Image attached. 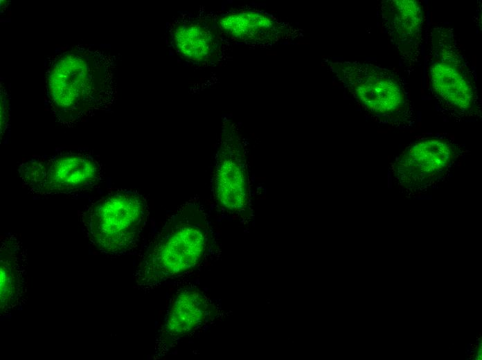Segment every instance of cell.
Returning <instances> with one entry per match:
<instances>
[{"label": "cell", "mask_w": 482, "mask_h": 360, "mask_svg": "<svg viewBox=\"0 0 482 360\" xmlns=\"http://www.w3.org/2000/svg\"><path fill=\"white\" fill-rule=\"evenodd\" d=\"M211 242L207 216L197 201L182 205L146 247L134 273L137 289L151 291L196 269Z\"/></svg>", "instance_id": "6da1fadb"}, {"label": "cell", "mask_w": 482, "mask_h": 360, "mask_svg": "<svg viewBox=\"0 0 482 360\" xmlns=\"http://www.w3.org/2000/svg\"><path fill=\"white\" fill-rule=\"evenodd\" d=\"M352 98L380 122L408 125L412 103L408 84L398 72L370 63L326 60Z\"/></svg>", "instance_id": "7a4b0ae2"}, {"label": "cell", "mask_w": 482, "mask_h": 360, "mask_svg": "<svg viewBox=\"0 0 482 360\" xmlns=\"http://www.w3.org/2000/svg\"><path fill=\"white\" fill-rule=\"evenodd\" d=\"M149 215L145 197L127 190L112 192L81 213L86 237L103 254L120 256L137 246Z\"/></svg>", "instance_id": "3957f363"}, {"label": "cell", "mask_w": 482, "mask_h": 360, "mask_svg": "<svg viewBox=\"0 0 482 360\" xmlns=\"http://www.w3.org/2000/svg\"><path fill=\"white\" fill-rule=\"evenodd\" d=\"M427 67L431 91L442 108L458 116L479 114L474 71L452 28L436 26L431 29Z\"/></svg>", "instance_id": "277c9868"}, {"label": "cell", "mask_w": 482, "mask_h": 360, "mask_svg": "<svg viewBox=\"0 0 482 360\" xmlns=\"http://www.w3.org/2000/svg\"><path fill=\"white\" fill-rule=\"evenodd\" d=\"M18 172L28 190L42 195L92 189L102 174L98 161L83 152H62L32 159L20 164Z\"/></svg>", "instance_id": "5b68a950"}, {"label": "cell", "mask_w": 482, "mask_h": 360, "mask_svg": "<svg viewBox=\"0 0 482 360\" xmlns=\"http://www.w3.org/2000/svg\"><path fill=\"white\" fill-rule=\"evenodd\" d=\"M217 206L233 216L249 213V183L244 142L236 126L223 122L212 175Z\"/></svg>", "instance_id": "8992f818"}, {"label": "cell", "mask_w": 482, "mask_h": 360, "mask_svg": "<svg viewBox=\"0 0 482 360\" xmlns=\"http://www.w3.org/2000/svg\"><path fill=\"white\" fill-rule=\"evenodd\" d=\"M213 313V304L198 287L181 289L172 298L157 333L155 354H165L182 339L201 329Z\"/></svg>", "instance_id": "52a82bcc"}, {"label": "cell", "mask_w": 482, "mask_h": 360, "mask_svg": "<svg viewBox=\"0 0 482 360\" xmlns=\"http://www.w3.org/2000/svg\"><path fill=\"white\" fill-rule=\"evenodd\" d=\"M215 22L220 34L249 45L269 46L301 35L299 28L265 11L251 8L226 12Z\"/></svg>", "instance_id": "ba28073f"}, {"label": "cell", "mask_w": 482, "mask_h": 360, "mask_svg": "<svg viewBox=\"0 0 482 360\" xmlns=\"http://www.w3.org/2000/svg\"><path fill=\"white\" fill-rule=\"evenodd\" d=\"M380 15L404 69L411 71L419 62L423 40L425 19L421 4L414 0H383Z\"/></svg>", "instance_id": "9c48e42d"}, {"label": "cell", "mask_w": 482, "mask_h": 360, "mask_svg": "<svg viewBox=\"0 0 482 360\" xmlns=\"http://www.w3.org/2000/svg\"><path fill=\"white\" fill-rule=\"evenodd\" d=\"M457 153V146L447 139L431 138L416 142L398 158V176L409 186L425 185L442 174Z\"/></svg>", "instance_id": "30bf717a"}, {"label": "cell", "mask_w": 482, "mask_h": 360, "mask_svg": "<svg viewBox=\"0 0 482 360\" xmlns=\"http://www.w3.org/2000/svg\"><path fill=\"white\" fill-rule=\"evenodd\" d=\"M220 32L216 22L184 15L169 25L172 48L182 58L194 64H207L220 55Z\"/></svg>", "instance_id": "8fae6325"}, {"label": "cell", "mask_w": 482, "mask_h": 360, "mask_svg": "<svg viewBox=\"0 0 482 360\" xmlns=\"http://www.w3.org/2000/svg\"><path fill=\"white\" fill-rule=\"evenodd\" d=\"M26 255L13 235L3 237L0 251V309L8 314L26 301Z\"/></svg>", "instance_id": "7c38bea8"}]
</instances>
